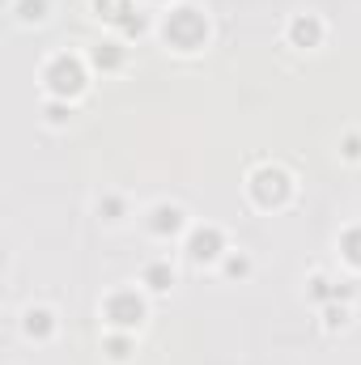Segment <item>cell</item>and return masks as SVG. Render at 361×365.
Listing matches in <instances>:
<instances>
[{
    "mask_svg": "<svg viewBox=\"0 0 361 365\" xmlns=\"http://www.w3.org/2000/svg\"><path fill=\"white\" fill-rule=\"evenodd\" d=\"M86 81H90L86 60H81V56H68V51H56V56L47 60V68H43V86H47L51 98H60V102L77 98V93L86 90Z\"/></svg>",
    "mask_w": 361,
    "mask_h": 365,
    "instance_id": "6da1fadb",
    "label": "cell"
},
{
    "mask_svg": "<svg viewBox=\"0 0 361 365\" xmlns=\"http://www.w3.org/2000/svg\"><path fill=\"white\" fill-rule=\"evenodd\" d=\"M162 34H166V43L175 47V51H195V47H204V38H208V21H204V13H195V9H171L166 13V21H162Z\"/></svg>",
    "mask_w": 361,
    "mask_h": 365,
    "instance_id": "7a4b0ae2",
    "label": "cell"
},
{
    "mask_svg": "<svg viewBox=\"0 0 361 365\" xmlns=\"http://www.w3.org/2000/svg\"><path fill=\"white\" fill-rule=\"evenodd\" d=\"M102 314H106V323H111L115 331H132V327L145 323V297H141L136 289H115V293L102 302Z\"/></svg>",
    "mask_w": 361,
    "mask_h": 365,
    "instance_id": "3957f363",
    "label": "cell"
},
{
    "mask_svg": "<svg viewBox=\"0 0 361 365\" xmlns=\"http://www.w3.org/2000/svg\"><path fill=\"white\" fill-rule=\"evenodd\" d=\"M247 191H251V200H255L260 208H276V204L289 200L293 179H289L280 166H260V170L251 175V182H247Z\"/></svg>",
    "mask_w": 361,
    "mask_h": 365,
    "instance_id": "277c9868",
    "label": "cell"
},
{
    "mask_svg": "<svg viewBox=\"0 0 361 365\" xmlns=\"http://www.w3.org/2000/svg\"><path fill=\"white\" fill-rule=\"evenodd\" d=\"M221 255H230V247H225V234L217 225H195L187 234V259L191 264H217Z\"/></svg>",
    "mask_w": 361,
    "mask_h": 365,
    "instance_id": "5b68a950",
    "label": "cell"
},
{
    "mask_svg": "<svg viewBox=\"0 0 361 365\" xmlns=\"http://www.w3.org/2000/svg\"><path fill=\"white\" fill-rule=\"evenodd\" d=\"M145 225H149V234H158V238H171V234H183V230H187V217H183L179 204H153Z\"/></svg>",
    "mask_w": 361,
    "mask_h": 365,
    "instance_id": "8992f818",
    "label": "cell"
},
{
    "mask_svg": "<svg viewBox=\"0 0 361 365\" xmlns=\"http://www.w3.org/2000/svg\"><path fill=\"white\" fill-rule=\"evenodd\" d=\"M289 38L298 43V47H319V38H323V21L315 17V13H298L293 21H289Z\"/></svg>",
    "mask_w": 361,
    "mask_h": 365,
    "instance_id": "52a82bcc",
    "label": "cell"
},
{
    "mask_svg": "<svg viewBox=\"0 0 361 365\" xmlns=\"http://www.w3.org/2000/svg\"><path fill=\"white\" fill-rule=\"evenodd\" d=\"M21 327H26V336H30V340H47V336L56 331V314H51L47 306H30V310H26V319H21Z\"/></svg>",
    "mask_w": 361,
    "mask_h": 365,
    "instance_id": "ba28073f",
    "label": "cell"
},
{
    "mask_svg": "<svg viewBox=\"0 0 361 365\" xmlns=\"http://www.w3.org/2000/svg\"><path fill=\"white\" fill-rule=\"evenodd\" d=\"M47 9H51V0H13V17L21 26H43L47 21Z\"/></svg>",
    "mask_w": 361,
    "mask_h": 365,
    "instance_id": "9c48e42d",
    "label": "cell"
},
{
    "mask_svg": "<svg viewBox=\"0 0 361 365\" xmlns=\"http://www.w3.org/2000/svg\"><path fill=\"white\" fill-rule=\"evenodd\" d=\"M128 13H136L132 0H93V17H106V21H115V26H128V21H132Z\"/></svg>",
    "mask_w": 361,
    "mask_h": 365,
    "instance_id": "30bf717a",
    "label": "cell"
},
{
    "mask_svg": "<svg viewBox=\"0 0 361 365\" xmlns=\"http://www.w3.org/2000/svg\"><path fill=\"white\" fill-rule=\"evenodd\" d=\"M340 255H345V264L361 268V225H349L340 234Z\"/></svg>",
    "mask_w": 361,
    "mask_h": 365,
    "instance_id": "8fae6325",
    "label": "cell"
},
{
    "mask_svg": "<svg viewBox=\"0 0 361 365\" xmlns=\"http://www.w3.org/2000/svg\"><path fill=\"white\" fill-rule=\"evenodd\" d=\"M145 284H149L153 293H166V289L175 284V268H171V264H149V268H145Z\"/></svg>",
    "mask_w": 361,
    "mask_h": 365,
    "instance_id": "7c38bea8",
    "label": "cell"
},
{
    "mask_svg": "<svg viewBox=\"0 0 361 365\" xmlns=\"http://www.w3.org/2000/svg\"><path fill=\"white\" fill-rule=\"evenodd\" d=\"M90 64L93 68H119V64H123V47H119V43H102L90 56Z\"/></svg>",
    "mask_w": 361,
    "mask_h": 365,
    "instance_id": "4fadbf2b",
    "label": "cell"
},
{
    "mask_svg": "<svg viewBox=\"0 0 361 365\" xmlns=\"http://www.w3.org/2000/svg\"><path fill=\"white\" fill-rule=\"evenodd\" d=\"M106 349H111V357H115V361H123V357L132 353V340H128V331H123V336H106Z\"/></svg>",
    "mask_w": 361,
    "mask_h": 365,
    "instance_id": "5bb4252c",
    "label": "cell"
},
{
    "mask_svg": "<svg viewBox=\"0 0 361 365\" xmlns=\"http://www.w3.org/2000/svg\"><path fill=\"white\" fill-rule=\"evenodd\" d=\"M225 272H230V276H247V272H251V259H247L243 251H238V255L230 251V255H225Z\"/></svg>",
    "mask_w": 361,
    "mask_h": 365,
    "instance_id": "9a60e30c",
    "label": "cell"
},
{
    "mask_svg": "<svg viewBox=\"0 0 361 365\" xmlns=\"http://www.w3.org/2000/svg\"><path fill=\"white\" fill-rule=\"evenodd\" d=\"M98 212H106V221H119L123 217V200L119 195H106V200H98Z\"/></svg>",
    "mask_w": 361,
    "mask_h": 365,
    "instance_id": "2e32d148",
    "label": "cell"
},
{
    "mask_svg": "<svg viewBox=\"0 0 361 365\" xmlns=\"http://www.w3.org/2000/svg\"><path fill=\"white\" fill-rule=\"evenodd\" d=\"M68 115H73V106H68V102H60V98H51V102H47V119H51V123H64Z\"/></svg>",
    "mask_w": 361,
    "mask_h": 365,
    "instance_id": "e0dca14e",
    "label": "cell"
},
{
    "mask_svg": "<svg viewBox=\"0 0 361 365\" xmlns=\"http://www.w3.org/2000/svg\"><path fill=\"white\" fill-rule=\"evenodd\" d=\"M340 153H345L349 162H361V136H357V132H349V136L340 140Z\"/></svg>",
    "mask_w": 361,
    "mask_h": 365,
    "instance_id": "ac0fdd59",
    "label": "cell"
},
{
    "mask_svg": "<svg viewBox=\"0 0 361 365\" xmlns=\"http://www.w3.org/2000/svg\"><path fill=\"white\" fill-rule=\"evenodd\" d=\"M345 319H349V310H345V306H340V310H336V306L327 310V327H345Z\"/></svg>",
    "mask_w": 361,
    "mask_h": 365,
    "instance_id": "d6986e66",
    "label": "cell"
}]
</instances>
